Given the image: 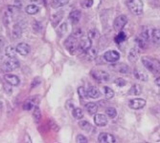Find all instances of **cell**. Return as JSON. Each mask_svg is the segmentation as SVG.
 I'll return each instance as SVG.
<instances>
[{
	"instance_id": "1",
	"label": "cell",
	"mask_w": 160,
	"mask_h": 143,
	"mask_svg": "<svg viewBox=\"0 0 160 143\" xmlns=\"http://www.w3.org/2000/svg\"><path fill=\"white\" fill-rule=\"evenodd\" d=\"M141 61H142V64L144 65V67L148 69L150 72H152V73H153V74L160 73V63L158 62V60L146 56V57H142Z\"/></svg>"
},
{
	"instance_id": "2",
	"label": "cell",
	"mask_w": 160,
	"mask_h": 143,
	"mask_svg": "<svg viewBox=\"0 0 160 143\" xmlns=\"http://www.w3.org/2000/svg\"><path fill=\"white\" fill-rule=\"evenodd\" d=\"M64 46L71 54H75L76 51L79 48V41L77 37H75L73 35H69L68 38H66L64 41Z\"/></svg>"
},
{
	"instance_id": "3",
	"label": "cell",
	"mask_w": 160,
	"mask_h": 143,
	"mask_svg": "<svg viewBox=\"0 0 160 143\" xmlns=\"http://www.w3.org/2000/svg\"><path fill=\"white\" fill-rule=\"evenodd\" d=\"M128 7L129 11L135 16H140L143 12V2L141 0H128Z\"/></svg>"
},
{
	"instance_id": "4",
	"label": "cell",
	"mask_w": 160,
	"mask_h": 143,
	"mask_svg": "<svg viewBox=\"0 0 160 143\" xmlns=\"http://www.w3.org/2000/svg\"><path fill=\"white\" fill-rule=\"evenodd\" d=\"M19 67V61L18 59H17L16 57H9V59L6 60L3 65H2V70L6 73H9V72H12L13 70H16L17 68Z\"/></svg>"
},
{
	"instance_id": "5",
	"label": "cell",
	"mask_w": 160,
	"mask_h": 143,
	"mask_svg": "<svg viewBox=\"0 0 160 143\" xmlns=\"http://www.w3.org/2000/svg\"><path fill=\"white\" fill-rule=\"evenodd\" d=\"M127 23H128V17L124 16V14H121V16H117L114 20V23H113L114 30L117 32H121L124 29V27L127 25Z\"/></svg>"
},
{
	"instance_id": "6",
	"label": "cell",
	"mask_w": 160,
	"mask_h": 143,
	"mask_svg": "<svg viewBox=\"0 0 160 143\" xmlns=\"http://www.w3.org/2000/svg\"><path fill=\"white\" fill-rule=\"evenodd\" d=\"M90 74L92 77L98 82H107L109 80V75L105 71H92Z\"/></svg>"
},
{
	"instance_id": "7",
	"label": "cell",
	"mask_w": 160,
	"mask_h": 143,
	"mask_svg": "<svg viewBox=\"0 0 160 143\" xmlns=\"http://www.w3.org/2000/svg\"><path fill=\"white\" fill-rule=\"evenodd\" d=\"M104 58L109 63H115L120 59V53L117 51L110 50L104 53Z\"/></svg>"
},
{
	"instance_id": "8",
	"label": "cell",
	"mask_w": 160,
	"mask_h": 143,
	"mask_svg": "<svg viewBox=\"0 0 160 143\" xmlns=\"http://www.w3.org/2000/svg\"><path fill=\"white\" fill-rule=\"evenodd\" d=\"M92 46V40L89 37H82L79 41V50L81 53H85L87 50H89Z\"/></svg>"
},
{
	"instance_id": "9",
	"label": "cell",
	"mask_w": 160,
	"mask_h": 143,
	"mask_svg": "<svg viewBox=\"0 0 160 143\" xmlns=\"http://www.w3.org/2000/svg\"><path fill=\"white\" fill-rule=\"evenodd\" d=\"M129 108H132L133 110H140L146 106V100L143 98H134L132 99L128 102Z\"/></svg>"
},
{
	"instance_id": "10",
	"label": "cell",
	"mask_w": 160,
	"mask_h": 143,
	"mask_svg": "<svg viewBox=\"0 0 160 143\" xmlns=\"http://www.w3.org/2000/svg\"><path fill=\"white\" fill-rule=\"evenodd\" d=\"M98 140L101 143H114L116 141L114 136H112L111 134H108V133L100 134L99 137H98Z\"/></svg>"
},
{
	"instance_id": "11",
	"label": "cell",
	"mask_w": 160,
	"mask_h": 143,
	"mask_svg": "<svg viewBox=\"0 0 160 143\" xmlns=\"http://www.w3.org/2000/svg\"><path fill=\"white\" fill-rule=\"evenodd\" d=\"M94 122L99 127H105L108 124V118L107 116L104 113H97L94 117Z\"/></svg>"
},
{
	"instance_id": "12",
	"label": "cell",
	"mask_w": 160,
	"mask_h": 143,
	"mask_svg": "<svg viewBox=\"0 0 160 143\" xmlns=\"http://www.w3.org/2000/svg\"><path fill=\"white\" fill-rule=\"evenodd\" d=\"M152 30L153 29L150 28V27H145L142 29V32L140 35V37L143 38L144 40H146L147 42L152 40Z\"/></svg>"
},
{
	"instance_id": "13",
	"label": "cell",
	"mask_w": 160,
	"mask_h": 143,
	"mask_svg": "<svg viewBox=\"0 0 160 143\" xmlns=\"http://www.w3.org/2000/svg\"><path fill=\"white\" fill-rule=\"evenodd\" d=\"M16 48L18 53H19L20 55H27L30 53V46L26 44V43H19Z\"/></svg>"
},
{
	"instance_id": "14",
	"label": "cell",
	"mask_w": 160,
	"mask_h": 143,
	"mask_svg": "<svg viewBox=\"0 0 160 143\" xmlns=\"http://www.w3.org/2000/svg\"><path fill=\"white\" fill-rule=\"evenodd\" d=\"M112 70L118 72L121 74H128L129 73V67L124 63H119V64H115L114 66H111Z\"/></svg>"
},
{
	"instance_id": "15",
	"label": "cell",
	"mask_w": 160,
	"mask_h": 143,
	"mask_svg": "<svg viewBox=\"0 0 160 143\" xmlns=\"http://www.w3.org/2000/svg\"><path fill=\"white\" fill-rule=\"evenodd\" d=\"M63 17V12H58L56 13H54L52 17H51V24L53 27H57L60 24V22L62 21Z\"/></svg>"
},
{
	"instance_id": "16",
	"label": "cell",
	"mask_w": 160,
	"mask_h": 143,
	"mask_svg": "<svg viewBox=\"0 0 160 143\" xmlns=\"http://www.w3.org/2000/svg\"><path fill=\"white\" fill-rule=\"evenodd\" d=\"M133 75H134V77L140 81H147L148 80V75L140 69H137V68L134 69Z\"/></svg>"
},
{
	"instance_id": "17",
	"label": "cell",
	"mask_w": 160,
	"mask_h": 143,
	"mask_svg": "<svg viewBox=\"0 0 160 143\" xmlns=\"http://www.w3.org/2000/svg\"><path fill=\"white\" fill-rule=\"evenodd\" d=\"M82 17V12L81 11L79 10H74V11H72L69 14V18L70 20L72 21V23H74V24H77L80 19Z\"/></svg>"
},
{
	"instance_id": "18",
	"label": "cell",
	"mask_w": 160,
	"mask_h": 143,
	"mask_svg": "<svg viewBox=\"0 0 160 143\" xmlns=\"http://www.w3.org/2000/svg\"><path fill=\"white\" fill-rule=\"evenodd\" d=\"M4 78L7 81V83L11 84L12 86H18L20 82L19 78L14 75H6L4 76Z\"/></svg>"
},
{
	"instance_id": "19",
	"label": "cell",
	"mask_w": 160,
	"mask_h": 143,
	"mask_svg": "<svg viewBox=\"0 0 160 143\" xmlns=\"http://www.w3.org/2000/svg\"><path fill=\"white\" fill-rule=\"evenodd\" d=\"M87 95H88V97H91V98H98L101 96V93L96 87L90 86L88 90H87Z\"/></svg>"
},
{
	"instance_id": "20",
	"label": "cell",
	"mask_w": 160,
	"mask_h": 143,
	"mask_svg": "<svg viewBox=\"0 0 160 143\" xmlns=\"http://www.w3.org/2000/svg\"><path fill=\"white\" fill-rule=\"evenodd\" d=\"M79 126L82 129L83 131H85L87 133H89V132H91L93 130V126L88 121H87V120H82V119H80Z\"/></svg>"
},
{
	"instance_id": "21",
	"label": "cell",
	"mask_w": 160,
	"mask_h": 143,
	"mask_svg": "<svg viewBox=\"0 0 160 143\" xmlns=\"http://www.w3.org/2000/svg\"><path fill=\"white\" fill-rule=\"evenodd\" d=\"M138 57H139V54H138V51H137V49L132 48V50L129 51L128 55V60H129L130 62H132V63L136 62V61H137V59H138Z\"/></svg>"
},
{
	"instance_id": "22",
	"label": "cell",
	"mask_w": 160,
	"mask_h": 143,
	"mask_svg": "<svg viewBox=\"0 0 160 143\" xmlns=\"http://www.w3.org/2000/svg\"><path fill=\"white\" fill-rule=\"evenodd\" d=\"M152 41L156 45H160V30L159 29H153L152 30Z\"/></svg>"
},
{
	"instance_id": "23",
	"label": "cell",
	"mask_w": 160,
	"mask_h": 143,
	"mask_svg": "<svg viewBox=\"0 0 160 143\" xmlns=\"http://www.w3.org/2000/svg\"><path fill=\"white\" fill-rule=\"evenodd\" d=\"M85 109H86V111L88 113L94 114L98 111V105L96 103H94V102H88L85 105Z\"/></svg>"
},
{
	"instance_id": "24",
	"label": "cell",
	"mask_w": 160,
	"mask_h": 143,
	"mask_svg": "<svg viewBox=\"0 0 160 143\" xmlns=\"http://www.w3.org/2000/svg\"><path fill=\"white\" fill-rule=\"evenodd\" d=\"M83 53L85 54V57H86L87 60H94L96 58V56H97V52L92 47L89 50H87L85 53Z\"/></svg>"
},
{
	"instance_id": "25",
	"label": "cell",
	"mask_w": 160,
	"mask_h": 143,
	"mask_svg": "<svg viewBox=\"0 0 160 143\" xmlns=\"http://www.w3.org/2000/svg\"><path fill=\"white\" fill-rule=\"evenodd\" d=\"M21 35H22V28L19 26V24H16L12 29V36L13 38L18 39Z\"/></svg>"
},
{
	"instance_id": "26",
	"label": "cell",
	"mask_w": 160,
	"mask_h": 143,
	"mask_svg": "<svg viewBox=\"0 0 160 143\" xmlns=\"http://www.w3.org/2000/svg\"><path fill=\"white\" fill-rule=\"evenodd\" d=\"M39 11V8L35 5V4H31V5H28L26 8H25V12L28 13V14H36L38 13Z\"/></svg>"
},
{
	"instance_id": "27",
	"label": "cell",
	"mask_w": 160,
	"mask_h": 143,
	"mask_svg": "<svg viewBox=\"0 0 160 143\" xmlns=\"http://www.w3.org/2000/svg\"><path fill=\"white\" fill-rule=\"evenodd\" d=\"M141 93H142L141 87L137 84H134L128 91V95H139Z\"/></svg>"
},
{
	"instance_id": "28",
	"label": "cell",
	"mask_w": 160,
	"mask_h": 143,
	"mask_svg": "<svg viewBox=\"0 0 160 143\" xmlns=\"http://www.w3.org/2000/svg\"><path fill=\"white\" fill-rule=\"evenodd\" d=\"M69 2V0H52L51 6L53 8H60L62 6H65Z\"/></svg>"
},
{
	"instance_id": "29",
	"label": "cell",
	"mask_w": 160,
	"mask_h": 143,
	"mask_svg": "<svg viewBox=\"0 0 160 143\" xmlns=\"http://www.w3.org/2000/svg\"><path fill=\"white\" fill-rule=\"evenodd\" d=\"M33 118H34V121L35 122H39L40 121V118H41V112H40V109L36 106L34 108V112H33Z\"/></svg>"
},
{
	"instance_id": "30",
	"label": "cell",
	"mask_w": 160,
	"mask_h": 143,
	"mask_svg": "<svg viewBox=\"0 0 160 143\" xmlns=\"http://www.w3.org/2000/svg\"><path fill=\"white\" fill-rule=\"evenodd\" d=\"M17 48H14L12 46H8L5 50V53L8 57H14L17 54Z\"/></svg>"
},
{
	"instance_id": "31",
	"label": "cell",
	"mask_w": 160,
	"mask_h": 143,
	"mask_svg": "<svg viewBox=\"0 0 160 143\" xmlns=\"http://www.w3.org/2000/svg\"><path fill=\"white\" fill-rule=\"evenodd\" d=\"M72 114H73V117H74V118H76V119H82V118H83V112H82V109H80V108H75V109H73V112H72Z\"/></svg>"
},
{
	"instance_id": "32",
	"label": "cell",
	"mask_w": 160,
	"mask_h": 143,
	"mask_svg": "<svg viewBox=\"0 0 160 143\" xmlns=\"http://www.w3.org/2000/svg\"><path fill=\"white\" fill-rule=\"evenodd\" d=\"M106 113L109 118H116V116H117V111H116V109L113 107H108L106 110Z\"/></svg>"
},
{
	"instance_id": "33",
	"label": "cell",
	"mask_w": 160,
	"mask_h": 143,
	"mask_svg": "<svg viewBox=\"0 0 160 143\" xmlns=\"http://www.w3.org/2000/svg\"><path fill=\"white\" fill-rule=\"evenodd\" d=\"M12 13H11L9 11H6V12H4V14H3V21H4V24H5L6 26H9L10 23L12 22Z\"/></svg>"
},
{
	"instance_id": "34",
	"label": "cell",
	"mask_w": 160,
	"mask_h": 143,
	"mask_svg": "<svg viewBox=\"0 0 160 143\" xmlns=\"http://www.w3.org/2000/svg\"><path fill=\"white\" fill-rule=\"evenodd\" d=\"M104 94L108 99H111L114 96V92L111 88L109 87H104Z\"/></svg>"
},
{
	"instance_id": "35",
	"label": "cell",
	"mask_w": 160,
	"mask_h": 143,
	"mask_svg": "<svg viewBox=\"0 0 160 143\" xmlns=\"http://www.w3.org/2000/svg\"><path fill=\"white\" fill-rule=\"evenodd\" d=\"M33 107H34V102H33L32 99L27 100V101H25L24 104H23V109L25 111H30V110L33 109Z\"/></svg>"
},
{
	"instance_id": "36",
	"label": "cell",
	"mask_w": 160,
	"mask_h": 143,
	"mask_svg": "<svg viewBox=\"0 0 160 143\" xmlns=\"http://www.w3.org/2000/svg\"><path fill=\"white\" fill-rule=\"evenodd\" d=\"M78 95H79V96L82 99H84L86 97H88V95H87V91L83 87H79L78 88Z\"/></svg>"
},
{
	"instance_id": "37",
	"label": "cell",
	"mask_w": 160,
	"mask_h": 143,
	"mask_svg": "<svg viewBox=\"0 0 160 143\" xmlns=\"http://www.w3.org/2000/svg\"><path fill=\"white\" fill-rule=\"evenodd\" d=\"M125 39H126V34H125L123 31H121V32H119L118 35L115 37V42H116V43H121V42H123Z\"/></svg>"
},
{
	"instance_id": "38",
	"label": "cell",
	"mask_w": 160,
	"mask_h": 143,
	"mask_svg": "<svg viewBox=\"0 0 160 143\" xmlns=\"http://www.w3.org/2000/svg\"><path fill=\"white\" fill-rule=\"evenodd\" d=\"M114 83L118 86V87H124V86H126V84H127V81L124 79V78H122V77H119V78H116L115 80H114Z\"/></svg>"
},
{
	"instance_id": "39",
	"label": "cell",
	"mask_w": 160,
	"mask_h": 143,
	"mask_svg": "<svg viewBox=\"0 0 160 143\" xmlns=\"http://www.w3.org/2000/svg\"><path fill=\"white\" fill-rule=\"evenodd\" d=\"M81 5L83 8H90L93 5V0H82L81 2Z\"/></svg>"
},
{
	"instance_id": "40",
	"label": "cell",
	"mask_w": 160,
	"mask_h": 143,
	"mask_svg": "<svg viewBox=\"0 0 160 143\" xmlns=\"http://www.w3.org/2000/svg\"><path fill=\"white\" fill-rule=\"evenodd\" d=\"M33 29H34V31H36V32H40L42 30V26H41V24L39 22L34 21V23H33Z\"/></svg>"
},
{
	"instance_id": "41",
	"label": "cell",
	"mask_w": 160,
	"mask_h": 143,
	"mask_svg": "<svg viewBox=\"0 0 160 143\" xmlns=\"http://www.w3.org/2000/svg\"><path fill=\"white\" fill-rule=\"evenodd\" d=\"M76 141L78 143H86L87 142V138L83 135H78V136L76 138Z\"/></svg>"
},
{
	"instance_id": "42",
	"label": "cell",
	"mask_w": 160,
	"mask_h": 143,
	"mask_svg": "<svg viewBox=\"0 0 160 143\" xmlns=\"http://www.w3.org/2000/svg\"><path fill=\"white\" fill-rule=\"evenodd\" d=\"M66 31H67V25H66V23H63V24L61 26V28H60L61 36H62V35H63L66 33Z\"/></svg>"
},
{
	"instance_id": "43",
	"label": "cell",
	"mask_w": 160,
	"mask_h": 143,
	"mask_svg": "<svg viewBox=\"0 0 160 143\" xmlns=\"http://www.w3.org/2000/svg\"><path fill=\"white\" fill-rule=\"evenodd\" d=\"M73 35H74L75 37L79 38V37H81V36L82 35V31L81 30V29H77V30H75V31H74Z\"/></svg>"
},
{
	"instance_id": "44",
	"label": "cell",
	"mask_w": 160,
	"mask_h": 143,
	"mask_svg": "<svg viewBox=\"0 0 160 143\" xmlns=\"http://www.w3.org/2000/svg\"><path fill=\"white\" fill-rule=\"evenodd\" d=\"M11 86H12V85H11V84H9V83L4 85V90L6 91V93H7V91H9V93H10V92H12V88H11Z\"/></svg>"
},
{
	"instance_id": "45",
	"label": "cell",
	"mask_w": 160,
	"mask_h": 143,
	"mask_svg": "<svg viewBox=\"0 0 160 143\" xmlns=\"http://www.w3.org/2000/svg\"><path fill=\"white\" fill-rule=\"evenodd\" d=\"M95 35H96L95 30H90V32H89V38H90V39L95 38Z\"/></svg>"
},
{
	"instance_id": "46",
	"label": "cell",
	"mask_w": 160,
	"mask_h": 143,
	"mask_svg": "<svg viewBox=\"0 0 160 143\" xmlns=\"http://www.w3.org/2000/svg\"><path fill=\"white\" fill-rule=\"evenodd\" d=\"M154 83L156 84V86H157V87H159V88H160V76H158V77H157V78L155 79Z\"/></svg>"
},
{
	"instance_id": "47",
	"label": "cell",
	"mask_w": 160,
	"mask_h": 143,
	"mask_svg": "<svg viewBox=\"0 0 160 143\" xmlns=\"http://www.w3.org/2000/svg\"><path fill=\"white\" fill-rule=\"evenodd\" d=\"M29 1L34 2V3H41V0H29Z\"/></svg>"
},
{
	"instance_id": "48",
	"label": "cell",
	"mask_w": 160,
	"mask_h": 143,
	"mask_svg": "<svg viewBox=\"0 0 160 143\" xmlns=\"http://www.w3.org/2000/svg\"><path fill=\"white\" fill-rule=\"evenodd\" d=\"M3 43H4V40H3V37H1V36H0V46H1V45L3 44Z\"/></svg>"
}]
</instances>
